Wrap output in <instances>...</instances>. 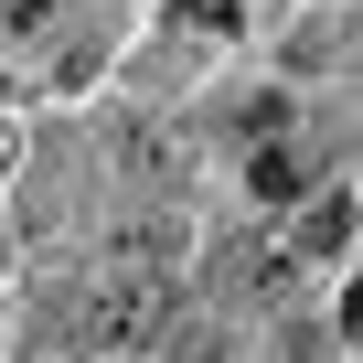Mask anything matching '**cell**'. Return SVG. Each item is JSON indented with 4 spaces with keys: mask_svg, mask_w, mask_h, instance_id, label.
Masks as SVG:
<instances>
[{
    "mask_svg": "<svg viewBox=\"0 0 363 363\" xmlns=\"http://www.w3.org/2000/svg\"><path fill=\"white\" fill-rule=\"evenodd\" d=\"M171 299H182V278H171V246H160V235H118V246L86 267V331H96L107 352L160 342V331H171Z\"/></svg>",
    "mask_w": 363,
    "mask_h": 363,
    "instance_id": "6da1fadb",
    "label": "cell"
},
{
    "mask_svg": "<svg viewBox=\"0 0 363 363\" xmlns=\"http://www.w3.org/2000/svg\"><path fill=\"white\" fill-rule=\"evenodd\" d=\"M352 246V193H310V214H299V257H342Z\"/></svg>",
    "mask_w": 363,
    "mask_h": 363,
    "instance_id": "7a4b0ae2",
    "label": "cell"
},
{
    "mask_svg": "<svg viewBox=\"0 0 363 363\" xmlns=\"http://www.w3.org/2000/svg\"><path fill=\"white\" fill-rule=\"evenodd\" d=\"M299 193V150H257V203H289Z\"/></svg>",
    "mask_w": 363,
    "mask_h": 363,
    "instance_id": "3957f363",
    "label": "cell"
},
{
    "mask_svg": "<svg viewBox=\"0 0 363 363\" xmlns=\"http://www.w3.org/2000/svg\"><path fill=\"white\" fill-rule=\"evenodd\" d=\"M54 22V0H0V33H43Z\"/></svg>",
    "mask_w": 363,
    "mask_h": 363,
    "instance_id": "277c9868",
    "label": "cell"
},
{
    "mask_svg": "<svg viewBox=\"0 0 363 363\" xmlns=\"http://www.w3.org/2000/svg\"><path fill=\"white\" fill-rule=\"evenodd\" d=\"M182 22H203V33H235V0H182Z\"/></svg>",
    "mask_w": 363,
    "mask_h": 363,
    "instance_id": "5b68a950",
    "label": "cell"
},
{
    "mask_svg": "<svg viewBox=\"0 0 363 363\" xmlns=\"http://www.w3.org/2000/svg\"><path fill=\"white\" fill-rule=\"evenodd\" d=\"M342 331H352V342H363V278H352V299H342Z\"/></svg>",
    "mask_w": 363,
    "mask_h": 363,
    "instance_id": "8992f818",
    "label": "cell"
}]
</instances>
